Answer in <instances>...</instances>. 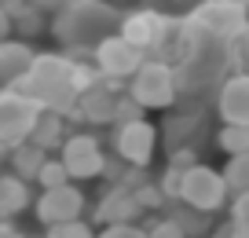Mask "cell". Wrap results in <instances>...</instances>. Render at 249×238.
Segmentation results:
<instances>
[{
  "instance_id": "37",
  "label": "cell",
  "mask_w": 249,
  "mask_h": 238,
  "mask_svg": "<svg viewBox=\"0 0 249 238\" xmlns=\"http://www.w3.org/2000/svg\"><path fill=\"white\" fill-rule=\"evenodd\" d=\"M205 238H234V231H231V223H220V227H213Z\"/></svg>"
},
{
  "instance_id": "5",
  "label": "cell",
  "mask_w": 249,
  "mask_h": 238,
  "mask_svg": "<svg viewBox=\"0 0 249 238\" xmlns=\"http://www.w3.org/2000/svg\"><path fill=\"white\" fill-rule=\"evenodd\" d=\"M179 201H187V205L202 209V213H224L227 205L234 201L231 187H227L224 180V169H213V165L198 162L195 169L183 172V191H179Z\"/></svg>"
},
{
  "instance_id": "12",
  "label": "cell",
  "mask_w": 249,
  "mask_h": 238,
  "mask_svg": "<svg viewBox=\"0 0 249 238\" xmlns=\"http://www.w3.org/2000/svg\"><path fill=\"white\" fill-rule=\"evenodd\" d=\"M124 92L121 81H99V85L77 92V103L70 110V121L99 128V125H114V110H117V95Z\"/></svg>"
},
{
  "instance_id": "11",
  "label": "cell",
  "mask_w": 249,
  "mask_h": 238,
  "mask_svg": "<svg viewBox=\"0 0 249 238\" xmlns=\"http://www.w3.org/2000/svg\"><path fill=\"white\" fill-rule=\"evenodd\" d=\"M110 146L117 158H124L128 165H143L147 169L158 154V128L140 117V121H124V125H110Z\"/></svg>"
},
{
  "instance_id": "9",
  "label": "cell",
  "mask_w": 249,
  "mask_h": 238,
  "mask_svg": "<svg viewBox=\"0 0 249 238\" xmlns=\"http://www.w3.org/2000/svg\"><path fill=\"white\" fill-rule=\"evenodd\" d=\"M172 26H176V15H169V11L132 8V11H124V15H121L117 33H121L124 40H132L136 48H143L147 55H154L158 48L165 44V37L172 33Z\"/></svg>"
},
{
  "instance_id": "28",
  "label": "cell",
  "mask_w": 249,
  "mask_h": 238,
  "mask_svg": "<svg viewBox=\"0 0 249 238\" xmlns=\"http://www.w3.org/2000/svg\"><path fill=\"white\" fill-rule=\"evenodd\" d=\"M227 223H231L234 238H249V194H238V198L231 201V216H227Z\"/></svg>"
},
{
  "instance_id": "7",
  "label": "cell",
  "mask_w": 249,
  "mask_h": 238,
  "mask_svg": "<svg viewBox=\"0 0 249 238\" xmlns=\"http://www.w3.org/2000/svg\"><path fill=\"white\" fill-rule=\"evenodd\" d=\"M33 216L40 227H55V223H70V220H85L88 216V194L81 183H62L52 191H37L33 201Z\"/></svg>"
},
{
  "instance_id": "24",
  "label": "cell",
  "mask_w": 249,
  "mask_h": 238,
  "mask_svg": "<svg viewBox=\"0 0 249 238\" xmlns=\"http://www.w3.org/2000/svg\"><path fill=\"white\" fill-rule=\"evenodd\" d=\"M143 231H147V238H187L183 227H179L169 213H150L147 220H143Z\"/></svg>"
},
{
  "instance_id": "33",
  "label": "cell",
  "mask_w": 249,
  "mask_h": 238,
  "mask_svg": "<svg viewBox=\"0 0 249 238\" xmlns=\"http://www.w3.org/2000/svg\"><path fill=\"white\" fill-rule=\"evenodd\" d=\"M202 162V154L195 150V146H179V150H169V165H176V169H195V165Z\"/></svg>"
},
{
  "instance_id": "35",
  "label": "cell",
  "mask_w": 249,
  "mask_h": 238,
  "mask_svg": "<svg viewBox=\"0 0 249 238\" xmlns=\"http://www.w3.org/2000/svg\"><path fill=\"white\" fill-rule=\"evenodd\" d=\"M0 238H26V231L15 220H0Z\"/></svg>"
},
{
  "instance_id": "6",
  "label": "cell",
  "mask_w": 249,
  "mask_h": 238,
  "mask_svg": "<svg viewBox=\"0 0 249 238\" xmlns=\"http://www.w3.org/2000/svg\"><path fill=\"white\" fill-rule=\"evenodd\" d=\"M59 158H62V165H66L73 183H88V180H103V169H107L110 154L103 150V139L95 136V132L77 128V132L66 136Z\"/></svg>"
},
{
  "instance_id": "8",
  "label": "cell",
  "mask_w": 249,
  "mask_h": 238,
  "mask_svg": "<svg viewBox=\"0 0 249 238\" xmlns=\"http://www.w3.org/2000/svg\"><path fill=\"white\" fill-rule=\"evenodd\" d=\"M40 103L30 99L26 92L18 88H0V143L18 146L33 136L37 128V117H40Z\"/></svg>"
},
{
  "instance_id": "1",
  "label": "cell",
  "mask_w": 249,
  "mask_h": 238,
  "mask_svg": "<svg viewBox=\"0 0 249 238\" xmlns=\"http://www.w3.org/2000/svg\"><path fill=\"white\" fill-rule=\"evenodd\" d=\"M77 62L62 52H37V62L30 66V73L18 81V92H26L30 99H37L44 110H59V114H70L73 103H77V77H73Z\"/></svg>"
},
{
  "instance_id": "13",
  "label": "cell",
  "mask_w": 249,
  "mask_h": 238,
  "mask_svg": "<svg viewBox=\"0 0 249 238\" xmlns=\"http://www.w3.org/2000/svg\"><path fill=\"white\" fill-rule=\"evenodd\" d=\"M143 220H147V213H143L136 191H124V187H107L92 205V223L95 227H110V223H143Z\"/></svg>"
},
{
  "instance_id": "22",
  "label": "cell",
  "mask_w": 249,
  "mask_h": 238,
  "mask_svg": "<svg viewBox=\"0 0 249 238\" xmlns=\"http://www.w3.org/2000/svg\"><path fill=\"white\" fill-rule=\"evenodd\" d=\"M216 146L227 154V158H234V154H249V125H224V121H220Z\"/></svg>"
},
{
  "instance_id": "19",
  "label": "cell",
  "mask_w": 249,
  "mask_h": 238,
  "mask_svg": "<svg viewBox=\"0 0 249 238\" xmlns=\"http://www.w3.org/2000/svg\"><path fill=\"white\" fill-rule=\"evenodd\" d=\"M66 117H70V114H59V110H40L37 128H33L30 143L44 146L48 154H59L62 143H66V136H70V128H66Z\"/></svg>"
},
{
  "instance_id": "36",
  "label": "cell",
  "mask_w": 249,
  "mask_h": 238,
  "mask_svg": "<svg viewBox=\"0 0 249 238\" xmlns=\"http://www.w3.org/2000/svg\"><path fill=\"white\" fill-rule=\"evenodd\" d=\"M33 4H37V8H44L48 15H55V11H59L62 4H66V0H33Z\"/></svg>"
},
{
  "instance_id": "30",
  "label": "cell",
  "mask_w": 249,
  "mask_h": 238,
  "mask_svg": "<svg viewBox=\"0 0 249 238\" xmlns=\"http://www.w3.org/2000/svg\"><path fill=\"white\" fill-rule=\"evenodd\" d=\"M227 59H231V70L249 73V33H242L234 44H227Z\"/></svg>"
},
{
  "instance_id": "2",
  "label": "cell",
  "mask_w": 249,
  "mask_h": 238,
  "mask_svg": "<svg viewBox=\"0 0 249 238\" xmlns=\"http://www.w3.org/2000/svg\"><path fill=\"white\" fill-rule=\"evenodd\" d=\"M114 22H121V15L107 0H66L52 15V37L62 52H70V48H88L92 52L110 33Z\"/></svg>"
},
{
  "instance_id": "21",
  "label": "cell",
  "mask_w": 249,
  "mask_h": 238,
  "mask_svg": "<svg viewBox=\"0 0 249 238\" xmlns=\"http://www.w3.org/2000/svg\"><path fill=\"white\" fill-rule=\"evenodd\" d=\"M165 213H169L172 220L183 227V235H187V238H205V235L213 231V213H202V209L187 205V201H172Z\"/></svg>"
},
{
  "instance_id": "25",
  "label": "cell",
  "mask_w": 249,
  "mask_h": 238,
  "mask_svg": "<svg viewBox=\"0 0 249 238\" xmlns=\"http://www.w3.org/2000/svg\"><path fill=\"white\" fill-rule=\"evenodd\" d=\"M62 183H70V172H66L59 154H52L44 162V169H40V176H37V191H52V187H62Z\"/></svg>"
},
{
  "instance_id": "23",
  "label": "cell",
  "mask_w": 249,
  "mask_h": 238,
  "mask_svg": "<svg viewBox=\"0 0 249 238\" xmlns=\"http://www.w3.org/2000/svg\"><path fill=\"white\" fill-rule=\"evenodd\" d=\"M224 180H227V187H231L234 198H238V194H249V154H234V158H227Z\"/></svg>"
},
{
  "instance_id": "20",
  "label": "cell",
  "mask_w": 249,
  "mask_h": 238,
  "mask_svg": "<svg viewBox=\"0 0 249 238\" xmlns=\"http://www.w3.org/2000/svg\"><path fill=\"white\" fill-rule=\"evenodd\" d=\"M52 158V154L44 150V146H37V143H18V146H11V154H8V169L15 172V176H22V180H30V183H37V176H40V169H44V162Z\"/></svg>"
},
{
  "instance_id": "18",
  "label": "cell",
  "mask_w": 249,
  "mask_h": 238,
  "mask_svg": "<svg viewBox=\"0 0 249 238\" xmlns=\"http://www.w3.org/2000/svg\"><path fill=\"white\" fill-rule=\"evenodd\" d=\"M0 4L11 11V18H15V37L33 40V37H40V33L52 30V18H48V11L37 8L33 0H0Z\"/></svg>"
},
{
  "instance_id": "38",
  "label": "cell",
  "mask_w": 249,
  "mask_h": 238,
  "mask_svg": "<svg viewBox=\"0 0 249 238\" xmlns=\"http://www.w3.org/2000/svg\"><path fill=\"white\" fill-rule=\"evenodd\" d=\"M231 4H246V8H249V0H231Z\"/></svg>"
},
{
  "instance_id": "26",
  "label": "cell",
  "mask_w": 249,
  "mask_h": 238,
  "mask_svg": "<svg viewBox=\"0 0 249 238\" xmlns=\"http://www.w3.org/2000/svg\"><path fill=\"white\" fill-rule=\"evenodd\" d=\"M99 227L88 220H70V223H55V227H44V238H95Z\"/></svg>"
},
{
  "instance_id": "14",
  "label": "cell",
  "mask_w": 249,
  "mask_h": 238,
  "mask_svg": "<svg viewBox=\"0 0 249 238\" xmlns=\"http://www.w3.org/2000/svg\"><path fill=\"white\" fill-rule=\"evenodd\" d=\"M213 107H216V117L224 125H249V73L231 70L224 77Z\"/></svg>"
},
{
  "instance_id": "34",
  "label": "cell",
  "mask_w": 249,
  "mask_h": 238,
  "mask_svg": "<svg viewBox=\"0 0 249 238\" xmlns=\"http://www.w3.org/2000/svg\"><path fill=\"white\" fill-rule=\"evenodd\" d=\"M8 37H15V18H11V11L0 4V40H8Z\"/></svg>"
},
{
  "instance_id": "27",
  "label": "cell",
  "mask_w": 249,
  "mask_h": 238,
  "mask_svg": "<svg viewBox=\"0 0 249 238\" xmlns=\"http://www.w3.org/2000/svg\"><path fill=\"white\" fill-rule=\"evenodd\" d=\"M136 198H140L143 213H165V209L172 205V201L165 198V191H161V183H158V180H150V183H143L140 191H136Z\"/></svg>"
},
{
  "instance_id": "15",
  "label": "cell",
  "mask_w": 249,
  "mask_h": 238,
  "mask_svg": "<svg viewBox=\"0 0 249 238\" xmlns=\"http://www.w3.org/2000/svg\"><path fill=\"white\" fill-rule=\"evenodd\" d=\"M33 62H37V52H33L30 40H22V37L0 40V88L18 85V81L30 73Z\"/></svg>"
},
{
  "instance_id": "3",
  "label": "cell",
  "mask_w": 249,
  "mask_h": 238,
  "mask_svg": "<svg viewBox=\"0 0 249 238\" xmlns=\"http://www.w3.org/2000/svg\"><path fill=\"white\" fill-rule=\"evenodd\" d=\"M124 92L132 95L143 110H172L179 103V73L172 62L147 55V62L124 85Z\"/></svg>"
},
{
  "instance_id": "32",
  "label": "cell",
  "mask_w": 249,
  "mask_h": 238,
  "mask_svg": "<svg viewBox=\"0 0 249 238\" xmlns=\"http://www.w3.org/2000/svg\"><path fill=\"white\" fill-rule=\"evenodd\" d=\"M95 238H147L143 223H110V227H99Z\"/></svg>"
},
{
  "instance_id": "40",
  "label": "cell",
  "mask_w": 249,
  "mask_h": 238,
  "mask_svg": "<svg viewBox=\"0 0 249 238\" xmlns=\"http://www.w3.org/2000/svg\"><path fill=\"white\" fill-rule=\"evenodd\" d=\"M0 165H4V158H0ZM0 172H4V169H0Z\"/></svg>"
},
{
  "instance_id": "39",
  "label": "cell",
  "mask_w": 249,
  "mask_h": 238,
  "mask_svg": "<svg viewBox=\"0 0 249 238\" xmlns=\"http://www.w3.org/2000/svg\"><path fill=\"white\" fill-rule=\"evenodd\" d=\"M26 238H44V231H40V235H26Z\"/></svg>"
},
{
  "instance_id": "17",
  "label": "cell",
  "mask_w": 249,
  "mask_h": 238,
  "mask_svg": "<svg viewBox=\"0 0 249 238\" xmlns=\"http://www.w3.org/2000/svg\"><path fill=\"white\" fill-rule=\"evenodd\" d=\"M37 194H33V183L15 172H0V220H15L26 209H33Z\"/></svg>"
},
{
  "instance_id": "29",
  "label": "cell",
  "mask_w": 249,
  "mask_h": 238,
  "mask_svg": "<svg viewBox=\"0 0 249 238\" xmlns=\"http://www.w3.org/2000/svg\"><path fill=\"white\" fill-rule=\"evenodd\" d=\"M147 114V110L140 107V103L132 99L128 92H121L117 95V110H114V125H124V121H140V117Z\"/></svg>"
},
{
  "instance_id": "31",
  "label": "cell",
  "mask_w": 249,
  "mask_h": 238,
  "mask_svg": "<svg viewBox=\"0 0 249 238\" xmlns=\"http://www.w3.org/2000/svg\"><path fill=\"white\" fill-rule=\"evenodd\" d=\"M161 191H165V198L169 201H179V191H183V169H176V165H169V169L161 172Z\"/></svg>"
},
{
  "instance_id": "4",
  "label": "cell",
  "mask_w": 249,
  "mask_h": 238,
  "mask_svg": "<svg viewBox=\"0 0 249 238\" xmlns=\"http://www.w3.org/2000/svg\"><path fill=\"white\" fill-rule=\"evenodd\" d=\"M187 18L209 44H234L242 33H249V8L231 0H202L187 11Z\"/></svg>"
},
{
  "instance_id": "16",
  "label": "cell",
  "mask_w": 249,
  "mask_h": 238,
  "mask_svg": "<svg viewBox=\"0 0 249 238\" xmlns=\"http://www.w3.org/2000/svg\"><path fill=\"white\" fill-rule=\"evenodd\" d=\"M161 132H165V146H169V150L195 146L198 139L205 136V110L191 107V110H183V114H169L165 125H161Z\"/></svg>"
},
{
  "instance_id": "10",
  "label": "cell",
  "mask_w": 249,
  "mask_h": 238,
  "mask_svg": "<svg viewBox=\"0 0 249 238\" xmlns=\"http://www.w3.org/2000/svg\"><path fill=\"white\" fill-rule=\"evenodd\" d=\"M92 62L99 66V73L107 77V81H121V85H128L132 73L147 62V52L136 48L132 40H124L121 33H107V37L92 48Z\"/></svg>"
}]
</instances>
